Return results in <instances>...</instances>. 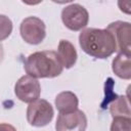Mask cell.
I'll list each match as a JSON object with an SVG mask.
<instances>
[{"label":"cell","mask_w":131,"mask_h":131,"mask_svg":"<svg viewBox=\"0 0 131 131\" xmlns=\"http://www.w3.org/2000/svg\"><path fill=\"white\" fill-rule=\"evenodd\" d=\"M79 44L88 55L104 59L117 51L113 35L106 29L86 28L79 35Z\"/></svg>","instance_id":"6da1fadb"},{"label":"cell","mask_w":131,"mask_h":131,"mask_svg":"<svg viewBox=\"0 0 131 131\" xmlns=\"http://www.w3.org/2000/svg\"><path fill=\"white\" fill-rule=\"evenodd\" d=\"M62 70L59 57L53 50L34 52L25 61V71L33 78H55L62 73Z\"/></svg>","instance_id":"7a4b0ae2"},{"label":"cell","mask_w":131,"mask_h":131,"mask_svg":"<svg viewBox=\"0 0 131 131\" xmlns=\"http://www.w3.org/2000/svg\"><path fill=\"white\" fill-rule=\"evenodd\" d=\"M54 116L52 105L45 99H37L29 103L27 107V120L34 127H44L48 125Z\"/></svg>","instance_id":"3957f363"},{"label":"cell","mask_w":131,"mask_h":131,"mask_svg":"<svg viewBox=\"0 0 131 131\" xmlns=\"http://www.w3.org/2000/svg\"><path fill=\"white\" fill-rule=\"evenodd\" d=\"M19 33L25 42L37 45L46 37V26L41 18L37 16H28L21 21Z\"/></svg>","instance_id":"277c9868"},{"label":"cell","mask_w":131,"mask_h":131,"mask_svg":"<svg viewBox=\"0 0 131 131\" xmlns=\"http://www.w3.org/2000/svg\"><path fill=\"white\" fill-rule=\"evenodd\" d=\"M61 20L69 30L75 32L81 31L88 25L89 13L84 6L73 3L62 9Z\"/></svg>","instance_id":"5b68a950"},{"label":"cell","mask_w":131,"mask_h":131,"mask_svg":"<svg viewBox=\"0 0 131 131\" xmlns=\"http://www.w3.org/2000/svg\"><path fill=\"white\" fill-rule=\"evenodd\" d=\"M14 93L16 97L24 101L31 103L40 97L41 86L36 78L29 75L20 77L14 85Z\"/></svg>","instance_id":"8992f818"},{"label":"cell","mask_w":131,"mask_h":131,"mask_svg":"<svg viewBox=\"0 0 131 131\" xmlns=\"http://www.w3.org/2000/svg\"><path fill=\"white\" fill-rule=\"evenodd\" d=\"M106 30L113 35L117 51L119 53H124L131 55V46H130V34H131V26L128 21L117 20L110 24Z\"/></svg>","instance_id":"52a82bcc"},{"label":"cell","mask_w":131,"mask_h":131,"mask_svg":"<svg viewBox=\"0 0 131 131\" xmlns=\"http://www.w3.org/2000/svg\"><path fill=\"white\" fill-rule=\"evenodd\" d=\"M86 128L87 118L81 110L70 113H59L55 123L56 131H85Z\"/></svg>","instance_id":"ba28073f"},{"label":"cell","mask_w":131,"mask_h":131,"mask_svg":"<svg viewBox=\"0 0 131 131\" xmlns=\"http://www.w3.org/2000/svg\"><path fill=\"white\" fill-rule=\"evenodd\" d=\"M57 55L59 57V60L62 64L63 68L66 69H71L72 67L75 66L77 61V50L75 46L68 40H60L58 44V49H57Z\"/></svg>","instance_id":"9c48e42d"},{"label":"cell","mask_w":131,"mask_h":131,"mask_svg":"<svg viewBox=\"0 0 131 131\" xmlns=\"http://www.w3.org/2000/svg\"><path fill=\"white\" fill-rule=\"evenodd\" d=\"M79 100L72 91H62L55 97V106L59 113H70L78 110Z\"/></svg>","instance_id":"30bf717a"},{"label":"cell","mask_w":131,"mask_h":131,"mask_svg":"<svg viewBox=\"0 0 131 131\" xmlns=\"http://www.w3.org/2000/svg\"><path fill=\"white\" fill-rule=\"evenodd\" d=\"M131 55L118 53L113 59L112 69L116 76L121 79L129 80L131 78Z\"/></svg>","instance_id":"8fae6325"},{"label":"cell","mask_w":131,"mask_h":131,"mask_svg":"<svg viewBox=\"0 0 131 131\" xmlns=\"http://www.w3.org/2000/svg\"><path fill=\"white\" fill-rule=\"evenodd\" d=\"M110 112L113 118H118V117L131 118L130 101L128 96L121 95L115 98L110 105Z\"/></svg>","instance_id":"7c38bea8"},{"label":"cell","mask_w":131,"mask_h":131,"mask_svg":"<svg viewBox=\"0 0 131 131\" xmlns=\"http://www.w3.org/2000/svg\"><path fill=\"white\" fill-rule=\"evenodd\" d=\"M12 28L11 19L4 14H0V42L10 36Z\"/></svg>","instance_id":"4fadbf2b"},{"label":"cell","mask_w":131,"mask_h":131,"mask_svg":"<svg viewBox=\"0 0 131 131\" xmlns=\"http://www.w3.org/2000/svg\"><path fill=\"white\" fill-rule=\"evenodd\" d=\"M111 131H131V118H114Z\"/></svg>","instance_id":"5bb4252c"},{"label":"cell","mask_w":131,"mask_h":131,"mask_svg":"<svg viewBox=\"0 0 131 131\" xmlns=\"http://www.w3.org/2000/svg\"><path fill=\"white\" fill-rule=\"evenodd\" d=\"M0 131H16V129L7 123H1L0 124Z\"/></svg>","instance_id":"9a60e30c"},{"label":"cell","mask_w":131,"mask_h":131,"mask_svg":"<svg viewBox=\"0 0 131 131\" xmlns=\"http://www.w3.org/2000/svg\"><path fill=\"white\" fill-rule=\"evenodd\" d=\"M3 55H4V51H3V46H2V44L0 43V62L2 61V59H3Z\"/></svg>","instance_id":"2e32d148"}]
</instances>
